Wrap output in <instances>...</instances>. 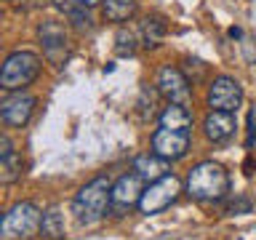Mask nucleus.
Wrapping results in <instances>:
<instances>
[{
	"label": "nucleus",
	"mask_w": 256,
	"mask_h": 240,
	"mask_svg": "<svg viewBox=\"0 0 256 240\" xmlns=\"http://www.w3.org/2000/svg\"><path fill=\"white\" fill-rule=\"evenodd\" d=\"M134 48H136V32L120 30V32H118V54H120V56H131Z\"/></svg>",
	"instance_id": "nucleus-20"
},
{
	"label": "nucleus",
	"mask_w": 256,
	"mask_h": 240,
	"mask_svg": "<svg viewBox=\"0 0 256 240\" xmlns=\"http://www.w3.org/2000/svg\"><path fill=\"white\" fill-rule=\"evenodd\" d=\"M158 94H160V91H155V88H147V86L142 88V96H139V102H136V107H139V115H142V120H150L152 115H155V102H158Z\"/></svg>",
	"instance_id": "nucleus-19"
},
{
	"label": "nucleus",
	"mask_w": 256,
	"mask_h": 240,
	"mask_svg": "<svg viewBox=\"0 0 256 240\" xmlns=\"http://www.w3.org/2000/svg\"><path fill=\"white\" fill-rule=\"evenodd\" d=\"M38 99L27 91H11V96H6L0 102V118H3L6 126L11 128H22L30 123V118L35 115Z\"/></svg>",
	"instance_id": "nucleus-7"
},
{
	"label": "nucleus",
	"mask_w": 256,
	"mask_h": 240,
	"mask_svg": "<svg viewBox=\"0 0 256 240\" xmlns=\"http://www.w3.org/2000/svg\"><path fill=\"white\" fill-rule=\"evenodd\" d=\"M190 134L187 131H171V128H158L152 134V152L160 155L168 163L182 160L190 152Z\"/></svg>",
	"instance_id": "nucleus-8"
},
{
	"label": "nucleus",
	"mask_w": 256,
	"mask_h": 240,
	"mask_svg": "<svg viewBox=\"0 0 256 240\" xmlns=\"http://www.w3.org/2000/svg\"><path fill=\"white\" fill-rule=\"evenodd\" d=\"M243 104V86L230 75H219L208 86V107L224 110V112H238Z\"/></svg>",
	"instance_id": "nucleus-6"
},
{
	"label": "nucleus",
	"mask_w": 256,
	"mask_h": 240,
	"mask_svg": "<svg viewBox=\"0 0 256 240\" xmlns=\"http://www.w3.org/2000/svg\"><path fill=\"white\" fill-rule=\"evenodd\" d=\"M187 192H190V198L200 200V203H216V200L227 198V192H230L227 168L222 163H214V160L198 163L187 176Z\"/></svg>",
	"instance_id": "nucleus-1"
},
{
	"label": "nucleus",
	"mask_w": 256,
	"mask_h": 240,
	"mask_svg": "<svg viewBox=\"0 0 256 240\" xmlns=\"http://www.w3.org/2000/svg\"><path fill=\"white\" fill-rule=\"evenodd\" d=\"M3 216H6V214H3V211H0V227H3Z\"/></svg>",
	"instance_id": "nucleus-24"
},
{
	"label": "nucleus",
	"mask_w": 256,
	"mask_h": 240,
	"mask_svg": "<svg viewBox=\"0 0 256 240\" xmlns=\"http://www.w3.org/2000/svg\"><path fill=\"white\" fill-rule=\"evenodd\" d=\"M134 174H139L144 182H155L160 179V176L168 174V160H163L160 155H155V152H147V155H139L134 160Z\"/></svg>",
	"instance_id": "nucleus-14"
},
{
	"label": "nucleus",
	"mask_w": 256,
	"mask_h": 240,
	"mask_svg": "<svg viewBox=\"0 0 256 240\" xmlns=\"http://www.w3.org/2000/svg\"><path fill=\"white\" fill-rule=\"evenodd\" d=\"M110 198H112V182L107 176H96L88 184H83L75 200H72V211H75L78 222L94 224L104 219V214L110 208Z\"/></svg>",
	"instance_id": "nucleus-2"
},
{
	"label": "nucleus",
	"mask_w": 256,
	"mask_h": 240,
	"mask_svg": "<svg viewBox=\"0 0 256 240\" xmlns=\"http://www.w3.org/2000/svg\"><path fill=\"white\" fill-rule=\"evenodd\" d=\"M235 128H238L235 115H232V112H224V110H211L206 115V123H203V131L214 144H222V142L232 139V136H235Z\"/></svg>",
	"instance_id": "nucleus-12"
},
{
	"label": "nucleus",
	"mask_w": 256,
	"mask_h": 240,
	"mask_svg": "<svg viewBox=\"0 0 256 240\" xmlns=\"http://www.w3.org/2000/svg\"><path fill=\"white\" fill-rule=\"evenodd\" d=\"M78 3L83 6V8H91V6H96V3H102V0H78Z\"/></svg>",
	"instance_id": "nucleus-22"
},
{
	"label": "nucleus",
	"mask_w": 256,
	"mask_h": 240,
	"mask_svg": "<svg viewBox=\"0 0 256 240\" xmlns=\"http://www.w3.org/2000/svg\"><path fill=\"white\" fill-rule=\"evenodd\" d=\"M142 176L139 174H123L120 179L112 184V198H110V206L115 208V211H131L134 206H139V200H142Z\"/></svg>",
	"instance_id": "nucleus-10"
},
{
	"label": "nucleus",
	"mask_w": 256,
	"mask_h": 240,
	"mask_svg": "<svg viewBox=\"0 0 256 240\" xmlns=\"http://www.w3.org/2000/svg\"><path fill=\"white\" fill-rule=\"evenodd\" d=\"M179 192H182V182L176 179L174 174L160 176V179L150 182V187H144L142 200H139V211L147 214V216L166 211V208L179 198Z\"/></svg>",
	"instance_id": "nucleus-5"
},
{
	"label": "nucleus",
	"mask_w": 256,
	"mask_h": 240,
	"mask_svg": "<svg viewBox=\"0 0 256 240\" xmlns=\"http://www.w3.org/2000/svg\"><path fill=\"white\" fill-rule=\"evenodd\" d=\"M163 32H166V27L160 19H144L142 22V38H144V46L147 48H155L158 40L163 38Z\"/></svg>",
	"instance_id": "nucleus-18"
},
{
	"label": "nucleus",
	"mask_w": 256,
	"mask_h": 240,
	"mask_svg": "<svg viewBox=\"0 0 256 240\" xmlns=\"http://www.w3.org/2000/svg\"><path fill=\"white\" fill-rule=\"evenodd\" d=\"M158 91H160V96H166V99H168V104H184V107L190 104V96H192L190 80L184 78V72L179 67H171V64L160 70Z\"/></svg>",
	"instance_id": "nucleus-9"
},
{
	"label": "nucleus",
	"mask_w": 256,
	"mask_h": 240,
	"mask_svg": "<svg viewBox=\"0 0 256 240\" xmlns=\"http://www.w3.org/2000/svg\"><path fill=\"white\" fill-rule=\"evenodd\" d=\"M19 176H22V158L14 150L11 155L0 158V184H14Z\"/></svg>",
	"instance_id": "nucleus-17"
},
{
	"label": "nucleus",
	"mask_w": 256,
	"mask_h": 240,
	"mask_svg": "<svg viewBox=\"0 0 256 240\" xmlns=\"http://www.w3.org/2000/svg\"><path fill=\"white\" fill-rule=\"evenodd\" d=\"M40 46H43V54L51 59L54 64H62L67 59V32L59 22H43L38 30Z\"/></svg>",
	"instance_id": "nucleus-11"
},
{
	"label": "nucleus",
	"mask_w": 256,
	"mask_h": 240,
	"mask_svg": "<svg viewBox=\"0 0 256 240\" xmlns=\"http://www.w3.org/2000/svg\"><path fill=\"white\" fill-rule=\"evenodd\" d=\"M240 35H243V32H240L238 27H232V30H230V38H240Z\"/></svg>",
	"instance_id": "nucleus-23"
},
{
	"label": "nucleus",
	"mask_w": 256,
	"mask_h": 240,
	"mask_svg": "<svg viewBox=\"0 0 256 240\" xmlns=\"http://www.w3.org/2000/svg\"><path fill=\"white\" fill-rule=\"evenodd\" d=\"M136 11V0H104V16L110 22H126Z\"/></svg>",
	"instance_id": "nucleus-16"
},
{
	"label": "nucleus",
	"mask_w": 256,
	"mask_h": 240,
	"mask_svg": "<svg viewBox=\"0 0 256 240\" xmlns=\"http://www.w3.org/2000/svg\"><path fill=\"white\" fill-rule=\"evenodd\" d=\"M40 232H43L46 238H51V240L64 238V219H62L59 208H48V211L43 214V222H40Z\"/></svg>",
	"instance_id": "nucleus-15"
},
{
	"label": "nucleus",
	"mask_w": 256,
	"mask_h": 240,
	"mask_svg": "<svg viewBox=\"0 0 256 240\" xmlns=\"http://www.w3.org/2000/svg\"><path fill=\"white\" fill-rule=\"evenodd\" d=\"M40 75V56L32 51H14L0 67V88L3 91H24Z\"/></svg>",
	"instance_id": "nucleus-3"
},
{
	"label": "nucleus",
	"mask_w": 256,
	"mask_h": 240,
	"mask_svg": "<svg viewBox=\"0 0 256 240\" xmlns=\"http://www.w3.org/2000/svg\"><path fill=\"white\" fill-rule=\"evenodd\" d=\"M160 128H171V131H192V112L184 104H168L160 112Z\"/></svg>",
	"instance_id": "nucleus-13"
},
{
	"label": "nucleus",
	"mask_w": 256,
	"mask_h": 240,
	"mask_svg": "<svg viewBox=\"0 0 256 240\" xmlns=\"http://www.w3.org/2000/svg\"><path fill=\"white\" fill-rule=\"evenodd\" d=\"M40 222L43 214L35 203H16L11 211L3 216V227H0V238L6 240H30L40 232Z\"/></svg>",
	"instance_id": "nucleus-4"
},
{
	"label": "nucleus",
	"mask_w": 256,
	"mask_h": 240,
	"mask_svg": "<svg viewBox=\"0 0 256 240\" xmlns=\"http://www.w3.org/2000/svg\"><path fill=\"white\" fill-rule=\"evenodd\" d=\"M14 152V144L8 136H0V158H6V155H11Z\"/></svg>",
	"instance_id": "nucleus-21"
}]
</instances>
